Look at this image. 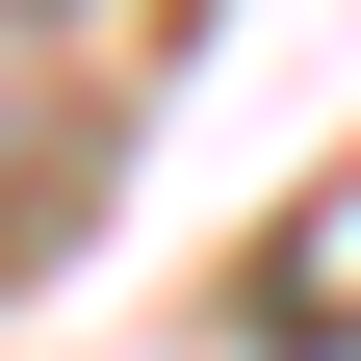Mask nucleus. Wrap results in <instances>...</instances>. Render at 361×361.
<instances>
[{
    "label": "nucleus",
    "mask_w": 361,
    "mask_h": 361,
    "mask_svg": "<svg viewBox=\"0 0 361 361\" xmlns=\"http://www.w3.org/2000/svg\"><path fill=\"white\" fill-rule=\"evenodd\" d=\"M52 207H78V155H0V233H52Z\"/></svg>",
    "instance_id": "f257e3e1"
}]
</instances>
